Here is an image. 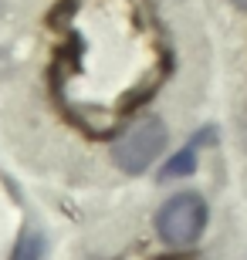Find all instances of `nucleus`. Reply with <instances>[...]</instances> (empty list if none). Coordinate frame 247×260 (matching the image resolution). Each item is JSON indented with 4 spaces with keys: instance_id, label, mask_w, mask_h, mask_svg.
<instances>
[{
    "instance_id": "obj_2",
    "label": "nucleus",
    "mask_w": 247,
    "mask_h": 260,
    "mask_svg": "<svg viewBox=\"0 0 247 260\" xmlns=\"http://www.w3.org/2000/svg\"><path fill=\"white\" fill-rule=\"evenodd\" d=\"M203 226H207V203L200 193H176L156 213V230L170 247H193Z\"/></svg>"
},
{
    "instance_id": "obj_1",
    "label": "nucleus",
    "mask_w": 247,
    "mask_h": 260,
    "mask_svg": "<svg viewBox=\"0 0 247 260\" xmlns=\"http://www.w3.org/2000/svg\"><path fill=\"white\" fill-rule=\"evenodd\" d=\"M162 145H166V122L159 115H143L139 122H132V125L115 139L112 159L122 173L139 176L156 162Z\"/></svg>"
},
{
    "instance_id": "obj_5",
    "label": "nucleus",
    "mask_w": 247,
    "mask_h": 260,
    "mask_svg": "<svg viewBox=\"0 0 247 260\" xmlns=\"http://www.w3.org/2000/svg\"><path fill=\"white\" fill-rule=\"evenodd\" d=\"M230 4H234V7H244V10H247V0H230Z\"/></svg>"
},
{
    "instance_id": "obj_4",
    "label": "nucleus",
    "mask_w": 247,
    "mask_h": 260,
    "mask_svg": "<svg viewBox=\"0 0 247 260\" xmlns=\"http://www.w3.org/2000/svg\"><path fill=\"white\" fill-rule=\"evenodd\" d=\"M41 257H44V240L38 233H24L17 250H14V260H41Z\"/></svg>"
},
{
    "instance_id": "obj_3",
    "label": "nucleus",
    "mask_w": 247,
    "mask_h": 260,
    "mask_svg": "<svg viewBox=\"0 0 247 260\" xmlns=\"http://www.w3.org/2000/svg\"><path fill=\"white\" fill-rule=\"evenodd\" d=\"M193 166H197V152H193V149H183V152H176L170 162L162 166L159 179H180V176L193 173Z\"/></svg>"
}]
</instances>
